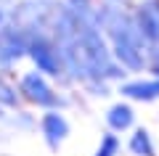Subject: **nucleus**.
Listing matches in <instances>:
<instances>
[{
	"label": "nucleus",
	"instance_id": "0eeeda50",
	"mask_svg": "<svg viewBox=\"0 0 159 156\" xmlns=\"http://www.w3.org/2000/svg\"><path fill=\"white\" fill-rule=\"evenodd\" d=\"M34 58H40V64H43V66L48 69V72H53V61H51V56H48V50L45 48H34Z\"/></svg>",
	"mask_w": 159,
	"mask_h": 156
},
{
	"label": "nucleus",
	"instance_id": "423d86ee",
	"mask_svg": "<svg viewBox=\"0 0 159 156\" xmlns=\"http://www.w3.org/2000/svg\"><path fill=\"white\" fill-rule=\"evenodd\" d=\"M114 151H117V140H114L111 135H106V138H103V145L98 148V154H96V156H111Z\"/></svg>",
	"mask_w": 159,
	"mask_h": 156
},
{
	"label": "nucleus",
	"instance_id": "7ed1b4c3",
	"mask_svg": "<svg viewBox=\"0 0 159 156\" xmlns=\"http://www.w3.org/2000/svg\"><path fill=\"white\" fill-rule=\"evenodd\" d=\"M109 122H111V127H117V130H125L127 124L133 122V114H130V109H127V106H117V109H111V114H109Z\"/></svg>",
	"mask_w": 159,
	"mask_h": 156
},
{
	"label": "nucleus",
	"instance_id": "39448f33",
	"mask_svg": "<svg viewBox=\"0 0 159 156\" xmlns=\"http://www.w3.org/2000/svg\"><path fill=\"white\" fill-rule=\"evenodd\" d=\"M133 151L141 154V156H154V148H151V143H148V135L143 132V130H138V132L133 135Z\"/></svg>",
	"mask_w": 159,
	"mask_h": 156
},
{
	"label": "nucleus",
	"instance_id": "20e7f679",
	"mask_svg": "<svg viewBox=\"0 0 159 156\" xmlns=\"http://www.w3.org/2000/svg\"><path fill=\"white\" fill-rule=\"evenodd\" d=\"M125 93L133 95V98H154V95H159V82H151V85H127Z\"/></svg>",
	"mask_w": 159,
	"mask_h": 156
},
{
	"label": "nucleus",
	"instance_id": "f03ea898",
	"mask_svg": "<svg viewBox=\"0 0 159 156\" xmlns=\"http://www.w3.org/2000/svg\"><path fill=\"white\" fill-rule=\"evenodd\" d=\"M43 127H45V135L51 138V143H58V140L66 135V122H64L58 114H48L45 122H43Z\"/></svg>",
	"mask_w": 159,
	"mask_h": 156
},
{
	"label": "nucleus",
	"instance_id": "f257e3e1",
	"mask_svg": "<svg viewBox=\"0 0 159 156\" xmlns=\"http://www.w3.org/2000/svg\"><path fill=\"white\" fill-rule=\"evenodd\" d=\"M24 90H27V95L32 100H37V103H51V100H53V95L48 93V87L43 85L40 77H27V79H24Z\"/></svg>",
	"mask_w": 159,
	"mask_h": 156
}]
</instances>
